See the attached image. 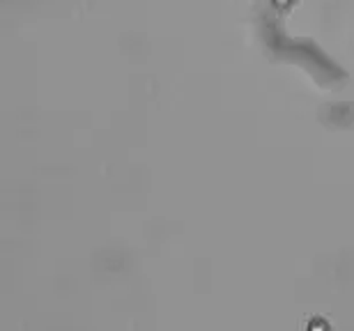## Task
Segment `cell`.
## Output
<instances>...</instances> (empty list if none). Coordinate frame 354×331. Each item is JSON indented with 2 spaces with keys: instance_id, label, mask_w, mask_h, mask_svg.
Here are the masks:
<instances>
[{
  "instance_id": "cell-1",
  "label": "cell",
  "mask_w": 354,
  "mask_h": 331,
  "mask_svg": "<svg viewBox=\"0 0 354 331\" xmlns=\"http://www.w3.org/2000/svg\"><path fill=\"white\" fill-rule=\"evenodd\" d=\"M310 331H327V325L324 322H315V325H310Z\"/></svg>"
},
{
  "instance_id": "cell-2",
  "label": "cell",
  "mask_w": 354,
  "mask_h": 331,
  "mask_svg": "<svg viewBox=\"0 0 354 331\" xmlns=\"http://www.w3.org/2000/svg\"><path fill=\"white\" fill-rule=\"evenodd\" d=\"M279 3H286V0H279Z\"/></svg>"
}]
</instances>
